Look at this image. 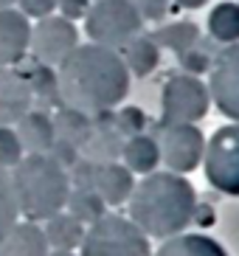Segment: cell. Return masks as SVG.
Here are the masks:
<instances>
[{"label":"cell","instance_id":"6da1fadb","mask_svg":"<svg viewBox=\"0 0 239 256\" xmlns=\"http://www.w3.org/2000/svg\"><path fill=\"white\" fill-rule=\"evenodd\" d=\"M130 70L118 51L96 42H79L56 65V93L60 104L84 116L110 113L127 98Z\"/></svg>","mask_w":239,"mask_h":256},{"label":"cell","instance_id":"7a4b0ae2","mask_svg":"<svg viewBox=\"0 0 239 256\" xmlns=\"http://www.w3.org/2000/svg\"><path fill=\"white\" fill-rule=\"evenodd\" d=\"M130 220L150 240H169L183 234L197 217V192L186 174L150 172L132 186L127 200Z\"/></svg>","mask_w":239,"mask_h":256},{"label":"cell","instance_id":"3957f363","mask_svg":"<svg viewBox=\"0 0 239 256\" xmlns=\"http://www.w3.org/2000/svg\"><path fill=\"white\" fill-rule=\"evenodd\" d=\"M8 178L17 211L28 222H45L54 214L65 211L70 178L65 166H60L51 155H22L20 164L8 169Z\"/></svg>","mask_w":239,"mask_h":256},{"label":"cell","instance_id":"277c9868","mask_svg":"<svg viewBox=\"0 0 239 256\" xmlns=\"http://www.w3.org/2000/svg\"><path fill=\"white\" fill-rule=\"evenodd\" d=\"M79 256H152V245L130 217L107 211L84 228Z\"/></svg>","mask_w":239,"mask_h":256},{"label":"cell","instance_id":"5b68a950","mask_svg":"<svg viewBox=\"0 0 239 256\" xmlns=\"http://www.w3.org/2000/svg\"><path fill=\"white\" fill-rule=\"evenodd\" d=\"M144 31V17L132 0H96L84 14V34L96 46L121 51L132 37Z\"/></svg>","mask_w":239,"mask_h":256},{"label":"cell","instance_id":"8992f818","mask_svg":"<svg viewBox=\"0 0 239 256\" xmlns=\"http://www.w3.org/2000/svg\"><path fill=\"white\" fill-rule=\"evenodd\" d=\"M211 96L202 79L192 74H172L160 90V121L166 124H197L208 116Z\"/></svg>","mask_w":239,"mask_h":256},{"label":"cell","instance_id":"52a82bcc","mask_svg":"<svg viewBox=\"0 0 239 256\" xmlns=\"http://www.w3.org/2000/svg\"><path fill=\"white\" fill-rule=\"evenodd\" d=\"M200 166L217 192L239 197V124H225L206 141Z\"/></svg>","mask_w":239,"mask_h":256},{"label":"cell","instance_id":"ba28073f","mask_svg":"<svg viewBox=\"0 0 239 256\" xmlns=\"http://www.w3.org/2000/svg\"><path fill=\"white\" fill-rule=\"evenodd\" d=\"M152 138L158 141L160 164L166 166V172L188 174L200 169L206 136L200 132L197 124H166V121H160Z\"/></svg>","mask_w":239,"mask_h":256},{"label":"cell","instance_id":"9c48e42d","mask_svg":"<svg viewBox=\"0 0 239 256\" xmlns=\"http://www.w3.org/2000/svg\"><path fill=\"white\" fill-rule=\"evenodd\" d=\"M76 46H79V28H76V23H70L60 14H48L37 20V26H31L28 51L34 54V60L40 65L56 68Z\"/></svg>","mask_w":239,"mask_h":256},{"label":"cell","instance_id":"30bf717a","mask_svg":"<svg viewBox=\"0 0 239 256\" xmlns=\"http://www.w3.org/2000/svg\"><path fill=\"white\" fill-rule=\"evenodd\" d=\"M208 96L225 118L239 124V42L225 46L211 62Z\"/></svg>","mask_w":239,"mask_h":256},{"label":"cell","instance_id":"8fae6325","mask_svg":"<svg viewBox=\"0 0 239 256\" xmlns=\"http://www.w3.org/2000/svg\"><path fill=\"white\" fill-rule=\"evenodd\" d=\"M31 46V20L20 8H0V68H14Z\"/></svg>","mask_w":239,"mask_h":256},{"label":"cell","instance_id":"7c38bea8","mask_svg":"<svg viewBox=\"0 0 239 256\" xmlns=\"http://www.w3.org/2000/svg\"><path fill=\"white\" fill-rule=\"evenodd\" d=\"M31 104L34 93L28 76L14 68H0V127H14L31 110Z\"/></svg>","mask_w":239,"mask_h":256},{"label":"cell","instance_id":"4fadbf2b","mask_svg":"<svg viewBox=\"0 0 239 256\" xmlns=\"http://www.w3.org/2000/svg\"><path fill=\"white\" fill-rule=\"evenodd\" d=\"M132 186H135V174L118 160L93 166L90 188L104 200V206H124L132 194Z\"/></svg>","mask_w":239,"mask_h":256},{"label":"cell","instance_id":"5bb4252c","mask_svg":"<svg viewBox=\"0 0 239 256\" xmlns=\"http://www.w3.org/2000/svg\"><path fill=\"white\" fill-rule=\"evenodd\" d=\"M14 132H17V138H20L26 155H48L54 141H56L54 118L45 113V110H34V107L14 124Z\"/></svg>","mask_w":239,"mask_h":256},{"label":"cell","instance_id":"9a60e30c","mask_svg":"<svg viewBox=\"0 0 239 256\" xmlns=\"http://www.w3.org/2000/svg\"><path fill=\"white\" fill-rule=\"evenodd\" d=\"M48 242H45L42 226L37 222H17L12 231L0 240V256H48Z\"/></svg>","mask_w":239,"mask_h":256},{"label":"cell","instance_id":"2e32d148","mask_svg":"<svg viewBox=\"0 0 239 256\" xmlns=\"http://www.w3.org/2000/svg\"><path fill=\"white\" fill-rule=\"evenodd\" d=\"M121 146H124V138L118 136V130L112 127V118L93 121L90 138L84 141L79 155H84L93 164H110V160L121 158Z\"/></svg>","mask_w":239,"mask_h":256},{"label":"cell","instance_id":"e0dca14e","mask_svg":"<svg viewBox=\"0 0 239 256\" xmlns=\"http://www.w3.org/2000/svg\"><path fill=\"white\" fill-rule=\"evenodd\" d=\"M152 256H228V250L217 240H211L206 234H178L164 240V245L152 250Z\"/></svg>","mask_w":239,"mask_h":256},{"label":"cell","instance_id":"ac0fdd59","mask_svg":"<svg viewBox=\"0 0 239 256\" xmlns=\"http://www.w3.org/2000/svg\"><path fill=\"white\" fill-rule=\"evenodd\" d=\"M121 160L132 174H150L158 169L160 164V152H158V141L146 132L132 138H124V146H121Z\"/></svg>","mask_w":239,"mask_h":256},{"label":"cell","instance_id":"d6986e66","mask_svg":"<svg viewBox=\"0 0 239 256\" xmlns=\"http://www.w3.org/2000/svg\"><path fill=\"white\" fill-rule=\"evenodd\" d=\"M84 228L74 214H68V211H60V214H54L51 220H45L42 226V234H45V242H48V248H56V250H76L82 245L84 240Z\"/></svg>","mask_w":239,"mask_h":256},{"label":"cell","instance_id":"ffe728a7","mask_svg":"<svg viewBox=\"0 0 239 256\" xmlns=\"http://www.w3.org/2000/svg\"><path fill=\"white\" fill-rule=\"evenodd\" d=\"M118 54H121V60H124V65H127L130 76H138V79L141 76H150L158 68V62H160V48L146 34L132 37Z\"/></svg>","mask_w":239,"mask_h":256},{"label":"cell","instance_id":"44dd1931","mask_svg":"<svg viewBox=\"0 0 239 256\" xmlns=\"http://www.w3.org/2000/svg\"><path fill=\"white\" fill-rule=\"evenodd\" d=\"M90 130H93V118L79 110H70V107H62L60 113L54 116V132H56V141L70 144L76 150H82L84 141L90 138Z\"/></svg>","mask_w":239,"mask_h":256},{"label":"cell","instance_id":"7402d4cb","mask_svg":"<svg viewBox=\"0 0 239 256\" xmlns=\"http://www.w3.org/2000/svg\"><path fill=\"white\" fill-rule=\"evenodd\" d=\"M152 40H155L158 48H169V51H174V54H183V51L197 46L200 28H197V23H192V20H178V23L160 26V28L152 34Z\"/></svg>","mask_w":239,"mask_h":256},{"label":"cell","instance_id":"603a6c76","mask_svg":"<svg viewBox=\"0 0 239 256\" xmlns=\"http://www.w3.org/2000/svg\"><path fill=\"white\" fill-rule=\"evenodd\" d=\"M208 34L217 42H239V3H220L208 14Z\"/></svg>","mask_w":239,"mask_h":256},{"label":"cell","instance_id":"cb8c5ba5","mask_svg":"<svg viewBox=\"0 0 239 256\" xmlns=\"http://www.w3.org/2000/svg\"><path fill=\"white\" fill-rule=\"evenodd\" d=\"M65 211H68V214H74L82 226H90V222H96L98 217H104L107 206H104V200H102L93 188H70L68 203H65Z\"/></svg>","mask_w":239,"mask_h":256},{"label":"cell","instance_id":"d4e9b609","mask_svg":"<svg viewBox=\"0 0 239 256\" xmlns=\"http://www.w3.org/2000/svg\"><path fill=\"white\" fill-rule=\"evenodd\" d=\"M17 222H20V211H17V200L14 192H12V178H8V169L0 166V240Z\"/></svg>","mask_w":239,"mask_h":256},{"label":"cell","instance_id":"484cf974","mask_svg":"<svg viewBox=\"0 0 239 256\" xmlns=\"http://www.w3.org/2000/svg\"><path fill=\"white\" fill-rule=\"evenodd\" d=\"M112 127L118 130L121 138L141 136L144 127H146V116H144L141 107H121L118 113L112 116Z\"/></svg>","mask_w":239,"mask_h":256},{"label":"cell","instance_id":"4316f807","mask_svg":"<svg viewBox=\"0 0 239 256\" xmlns=\"http://www.w3.org/2000/svg\"><path fill=\"white\" fill-rule=\"evenodd\" d=\"M22 144L17 138L14 127H0V166L3 169H14L22 160Z\"/></svg>","mask_w":239,"mask_h":256},{"label":"cell","instance_id":"83f0119b","mask_svg":"<svg viewBox=\"0 0 239 256\" xmlns=\"http://www.w3.org/2000/svg\"><path fill=\"white\" fill-rule=\"evenodd\" d=\"M28 84H31L34 98L60 102V93H56V74H54V68H48V65H37V70H34V76L28 79Z\"/></svg>","mask_w":239,"mask_h":256},{"label":"cell","instance_id":"f1b7e54d","mask_svg":"<svg viewBox=\"0 0 239 256\" xmlns=\"http://www.w3.org/2000/svg\"><path fill=\"white\" fill-rule=\"evenodd\" d=\"M132 6L138 8V14L144 17V23L150 20V23H160L172 6H169V0H132Z\"/></svg>","mask_w":239,"mask_h":256},{"label":"cell","instance_id":"f546056e","mask_svg":"<svg viewBox=\"0 0 239 256\" xmlns=\"http://www.w3.org/2000/svg\"><path fill=\"white\" fill-rule=\"evenodd\" d=\"M178 60L180 65H183V74H202V70H208L211 68V62H208V54H202V51H194V48H188V51L178 54Z\"/></svg>","mask_w":239,"mask_h":256},{"label":"cell","instance_id":"4dcf8cb0","mask_svg":"<svg viewBox=\"0 0 239 256\" xmlns=\"http://www.w3.org/2000/svg\"><path fill=\"white\" fill-rule=\"evenodd\" d=\"M17 8L28 20H42L56 12V0H17Z\"/></svg>","mask_w":239,"mask_h":256},{"label":"cell","instance_id":"1f68e13d","mask_svg":"<svg viewBox=\"0 0 239 256\" xmlns=\"http://www.w3.org/2000/svg\"><path fill=\"white\" fill-rule=\"evenodd\" d=\"M56 8H60V17L76 23V20H84L90 8V0H56Z\"/></svg>","mask_w":239,"mask_h":256},{"label":"cell","instance_id":"d6a6232c","mask_svg":"<svg viewBox=\"0 0 239 256\" xmlns=\"http://www.w3.org/2000/svg\"><path fill=\"white\" fill-rule=\"evenodd\" d=\"M208 3V0H174V6H180V8H202Z\"/></svg>","mask_w":239,"mask_h":256},{"label":"cell","instance_id":"836d02e7","mask_svg":"<svg viewBox=\"0 0 239 256\" xmlns=\"http://www.w3.org/2000/svg\"><path fill=\"white\" fill-rule=\"evenodd\" d=\"M48 256H79V254H74V250H56V248H51V250H48Z\"/></svg>","mask_w":239,"mask_h":256},{"label":"cell","instance_id":"e575fe53","mask_svg":"<svg viewBox=\"0 0 239 256\" xmlns=\"http://www.w3.org/2000/svg\"><path fill=\"white\" fill-rule=\"evenodd\" d=\"M0 8H17V0H0Z\"/></svg>","mask_w":239,"mask_h":256}]
</instances>
